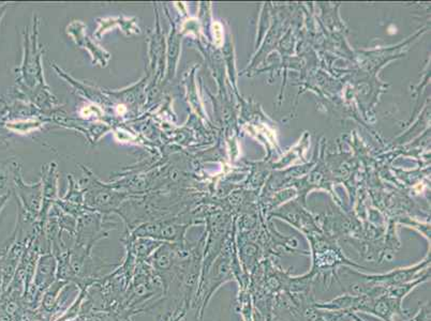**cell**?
<instances>
[{"instance_id": "obj_1", "label": "cell", "mask_w": 431, "mask_h": 321, "mask_svg": "<svg viewBox=\"0 0 431 321\" xmlns=\"http://www.w3.org/2000/svg\"><path fill=\"white\" fill-rule=\"evenodd\" d=\"M82 321H121L115 313L111 311H99L82 316Z\"/></svg>"}, {"instance_id": "obj_2", "label": "cell", "mask_w": 431, "mask_h": 321, "mask_svg": "<svg viewBox=\"0 0 431 321\" xmlns=\"http://www.w3.org/2000/svg\"><path fill=\"white\" fill-rule=\"evenodd\" d=\"M212 33H214V42L218 47L223 44V28L222 25L218 21H214L212 25Z\"/></svg>"}]
</instances>
